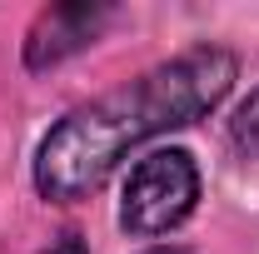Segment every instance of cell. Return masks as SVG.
<instances>
[{
	"mask_svg": "<svg viewBox=\"0 0 259 254\" xmlns=\"http://www.w3.org/2000/svg\"><path fill=\"white\" fill-rule=\"evenodd\" d=\"M234 70L239 65H234L229 50L194 45L185 55L145 70L140 80H130L120 90L90 100V105H75L40 140L35 190L45 199H60V204H75V199L95 194L135 145L209 115L229 95Z\"/></svg>",
	"mask_w": 259,
	"mask_h": 254,
	"instance_id": "cell-1",
	"label": "cell"
},
{
	"mask_svg": "<svg viewBox=\"0 0 259 254\" xmlns=\"http://www.w3.org/2000/svg\"><path fill=\"white\" fill-rule=\"evenodd\" d=\"M199 164L190 150H150L120 190V229L135 239H160L194 215Z\"/></svg>",
	"mask_w": 259,
	"mask_h": 254,
	"instance_id": "cell-2",
	"label": "cell"
},
{
	"mask_svg": "<svg viewBox=\"0 0 259 254\" xmlns=\"http://www.w3.org/2000/svg\"><path fill=\"white\" fill-rule=\"evenodd\" d=\"M105 20H110L105 5H50V10H40L30 35H25V70H50V65L80 55L85 45H95Z\"/></svg>",
	"mask_w": 259,
	"mask_h": 254,
	"instance_id": "cell-3",
	"label": "cell"
},
{
	"mask_svg": "<svg viewBox=\"0 0 259 254\" xmlns=\"http://www.w3.org/2000/svg\"><path fill=\"white\" fill-rule=\"evenodd\" d=\"M234 140L239 145H249V150H259V90L244 105H239V120H234Z\"/></svg>",
	"mask_w": 259,
	"mask_h": 254,
	"instance_id": "cell-4",
	"label": "cell"
},
{
	"mask_svg": "<svg viewBox=\"0 0 259 254\" xmlns=\"http://www.w3.org/2000/svg\"><path fill=\"white\" fill-rule=\"evenodd\" d=\"M40 254H90V244H85L80 234H60L50 249H40Z\"/></svg>",
	"mask_w": 259,
	"mask_h": 254,
	"instance_id": "cell-5",
	"label": "cell"
},
{
	"mask_svg": "<svg viewBox=\"0 0 259 254\" xmlns=\"http://www.w3.org/2000/svg\"><path fill=\"white\" fill-rule=\"evenodd\" d=\"M150 254H185V249H150Z\"/></svg>",
	"mask_w": 259,
	"mask_h": 254,
	"instance_id": "cell-6",
	"label": "cell"
}]
</instances>
